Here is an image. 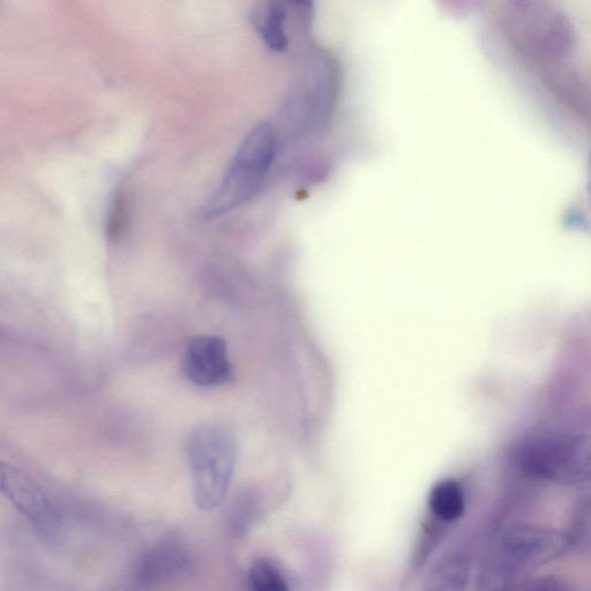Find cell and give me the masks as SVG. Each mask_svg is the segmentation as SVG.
Here are the masks:
<instances>
[{"label": "cell", "mask_w": 591, "mask_h": 591, "mask_svg": "<svg viewBox=\"0 0 591 591\" xmlns=\"http://www.w3.org/2000/svg\"><path fill=\"white\" fill-rule=\"evenodd\" d=\"M572 546L567 533L548 527L516 523L501 528L484 552L475 591H519L534 571Z\"/></svg>", "instance_id": "1"}, {"label": "cell", "mask_w": 591, "mask_h": 591, "mask_svg": "<svg viewBox=\"0 0 591 591\" xmlns=\"http://www.w3.org/2000/svg\"><path fill=\"white\" fill-rule=\"evenodd\" d=\"M276 152L278 137L274 127L269 123L254 126L237 148L226 175L207 201L201 216L219 218L248 204L263 186Z\"/></svg>", "instance_id": "2"}, {"label": "cell", "mask_w": 591, "mask_h": 591, "mask_svg": "<svg viewBox=\"0 0 591 591\" xmlns=\"http://www.w3.org/2000/svg\"><path fill=\"white\" fill-rule=\"evenodd\" d=\"M194 503L213 512L226 499L237 462V445L231 433L218 425H200L186 441Z\"/></svg>", "instance_id": "3"}, {"label": "cell", "mask_w": 591, "mask_h": 591, "mask_svg": "<svg viewBox=\"0 0 591 591\" xmlns=\"http://www.w3.org/2000/svg\"><path fill=\"white\" fill-rule=\"evenodd\" d=\"M523 474L559 485L591 480V439L563 432H543L523 441L515 455Z\"/></svg>", "instance_id": "4"}, {"label": "cell", "mask_w": 591, "mask_h": 591, "mask_svg": "<svg viewBox=\"0 0 591 591\" xmlns=\"http://www.w3.org/2000/svg\"><path fill=\"white\" fill-rule=\"evenodd\" d=\"M184 372L192 384L215 387L228 383L233 377L228 346L220 336H197L187 344Z\"/></svg>", "instance_id": "5"}, {"label": "cell", "mask_w": 591, "mask_h": 591, "mask_svg": "<svg viewBox=\"0 0 591 591\" xmlns=\"http://www.w3.org/2000/svg\"><path fill=\"white\" fill-rule=\"evenodd\" d=\"M0 483L4 496L36 526L47 531L56 526V515L47 496L21 470L2 463Z\"/></svg>", "instance_id": "6"}, {"label": "cell", "mask_w": 591, "mask_h": 591, "mask_svg": "<svg viewBox=\"0 0 591 591\" xmlns=\"http://www.w3.org/2000/svg\"><path fill=\"white\" fill-rule=\"evenodd\" d=\"M529 34L534 48L549 59H563L575 48L576 34L570 18L555 10L531 13Z\"/></svg>", "instance_id": "7"}, {"label": "cell", "mask_w": 591, "mask_h": 591, "mask_svg": "<svg viewBox=\"0 0 591 591\" xmlns=\"http://www.w3.org/2000/svg\"><path fill=\"white\" fill-rule=\"evenodd\" d=\"M189 565V556L182 546L176 543H164L156 546L142 560L138 580L145 587L163 585L183 574Z\"/></svg>", "instance_id": "8"}, {"label": "cell", "mask_w": 591, "mask_h": 591, "mask_svg": "<svg viewBox=\"0 0 591 591\" xmlns=\"http://www.w3.org/2000/svg\"><path fill=\"white\" fill-rule=\"evenodd\" d=\"M473 572V553L465 548L448 551L426 576L421 591H467Z\"/></svg>", "instance_id": "9"}, {"label": "cell", "mask_w": 591, "mask_h": 591, "mask_svg": "<svg viewBox=\"0 0 591 591\" xmlns=\"http://www.w3.org/2000/svg\"><path fill=\"white\" fill-rule=\"evenodd\" d=\"M251 20L267 48L275 52L287 51L289 41L286 33L287 9L284 3L259 4L252 11Z\"/></svg>", "instance_id": "10"}, {"label": "cell", "mask_w": 591, "mask_h": 591, "mask_svg": "<svg viewBox=\"0 0 591 591\" xmlns=\"http://www.w3.org/2000/svg\"><path fill=\"white\" fill-rule=\"evenodd\" d=\"M428 503L436 519L444 523H453L465 514V491L460 483L454 480L441 481L433 486Z\"/></svg>", "instance_id": "11"}, {"label": "cell", "mask_w": 591, "mask_h": 591, "mask_svg": "<svg viewBox=\"0 0 591 591\" xmlns=\"http://www.w3.org/2000/svg\"><path fill=\"white\" fill-rule=\"evenodd\" d=\"M249 582L251 591H290L278 568L266 559L252 565Z\"/></svg>", "instance_id": "12"}, {"label": "cell", "mask_w": 591, "mask_h": 591, "mask_svg": "<svg viewBox=\"0 0 591 591\" xmlns=\"http://www.w3.org/2000/svg\"><path fill=\"white\" fill-rule=\"evenodd\" d=\"M260 505L257 498L244 496L239 498L233 510L230 511V529L236 536H243L256 523L260 515Z\"/></svg>", "instance_id": "13"}, {"label": "cell", "mask_w": 591, "mask_h": 591, "mask_svg": "<svg viewBox=\"0 0 591 591\" xmlns=\"http://www.w3.org/2000/svg\"><path fill=\"white\" fill-rule=\"evenodd\" d=\"M525 591H573L566 582L556 576H545L538 579L526 588Z\"/></svg>", "instance_id": "14"}, {"label": "cell", "mask_w": 591, "mask_h": 591, "mask_svg": "<svg viewBox=\"0 0 591 591\" xmlns=\"http://www.w3.org/2000/svg\"><path fill=\"white\" fill-rule=\"evenodd\" d=\"M125 218V200L123 196H118L115 199L114 207L111 209L110 219L108 223V233L110 236H116L119 230L122 229V224Z\"/></svg>", "instance_id": "15"}, {"label": "cell", "mask_w": 591, "mask_h": 591, "mask_svg": "<svg viewBox=\"0 0 591 591\" xmlns=\"http://www.w3.org/2000/svg\"><path fill=\"white\" fill-rule=\"evenodd\" d=\"M588 197H589L590 204H591V181H589V184H588Z\"/></svg>", "instance_id": "16"}, {"label": "cell", "mask_w": 591, "mask_h": 591, "mask_svg": "<svg viewBox=\"0 0 591 591\" xmlns=\"http://www.w3.org/2000/svg\"><path fill=\"white\" fill-rule=\"evenodd\" d=\"M588 166H589V175H590V181H591V153L589 155V164H588Z\"/></svg>", "instance_id": "17"}]
</instances>
